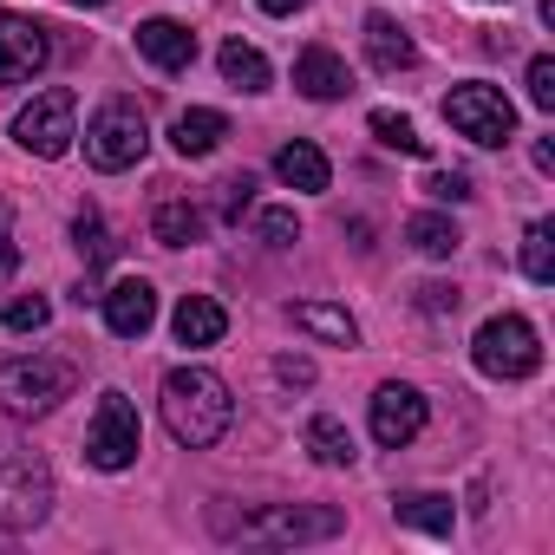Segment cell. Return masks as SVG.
<instances>
[{
	"label": "cell",
	"instance_id": "cell-27",
	"mask_svg": "<svg viewBox=\"0 0 555 555\" xmlns=\"http://www.w3.org/2000/svg\"><path fill=\"white\" fill-rule=\"evenodd\" d=\"M0 321H8V334H40L53 321V301L47 295H21V301H8V314H0Z\"/></svg>",
	"mask_w": 555,
	"mask_h": 555
},
{
	"label": "cell",
	"instance_id": "cell-21",
	"mask_svg": "<svg viewBox=\"0 0 555 555\" xmlns=\"http://www.w3.org/2000/svg\"><path fill=\"white\" fill-rule=\"evenodd\" d=\"M151 235H157L164 248H190V242L203 235V209H196V203H183V196H170V203H157Z\"/></svg>",
	"mask_w": 555,
	"mask_h": 555
},
{
	"label": "cell",
	"instance_id": "cell-26",
	"mask_svg": "<svg viewBox=\"0 0 555 555\" xmlns=\"http://www.w3.org/2000/svg\"><path fill=\"white\" fill-rule=\"evenodd\" d=\"M373 138H379L386 151H405V157H425V138H418V125H412L405 112H373Z\"/></svg>",
	"mask_w": 555,
	"mask_h": 555
},
{
	"label": "cell",
	"instance_id": "cell-35",
	"mask_svg": "<svg viewBox=\"0 0 555 555\" xmlns=\"http://www.w3.org/2000/svg\"><path fill=\"white\" fill-rule=\"evenodd\" d=\"M274 379H282V386H314V360L282 353V360H274Z\"/></svg>",
	"mask_w": 555,
	"mask_h": 555
},
{
	"label": "cell",
	"instance_id": "cell-16",
	"mask_svg": "<svg viewBox=\"0 0 555 555\" xmlns=\"http://www.w3.org/2000/svg\"><path fill=\"white\" fill-rule=\"evenodd\" d=\"M170 334H177L183 347H216V340L229 334V314H222V301H209V295H183L177 314H170Z\"/></svg>",
	"mask_w": 555,
	"mask_h": 555
},
{
	"label": "cell",
	"instance_id": "cell-19",
	"mask_svg": "<svg viewBox=\"0 0 555 555\" xmlns=\"http://www.w3.org/2000/svg\"><path fill=\"white\" fill-rule=\"evenodd\" d=\"M274 177H282L288 190H327L334 183L321 144H282V151H274Z\"/></svg>",
	"mask_w": 555,
	"mask_h": 555
},
{
	"label": "cell",
	"instance_id": "cell-23",
	"mask_svg": "<svg viewBox=\"0 0 555 555\" xmlns=\"http://www.w3.org/2000/svg\"><path fill=\"white\" fill-rule=\"evenodd\" d=\"M405 242H412L418 255L444 261V255H457V242H464V235H457V222H451V216H412V222H405Z\"/></svg>",
	"mask_w": 555,
	"mask_h": 555
},
{
	"label": "cell",
	"instance_id": "cell-34",
	"mask_svg": "<svg viewBox=\"0 0 555 555\" xmlns=\"http://www.w3.org/2000/svg\"><path fill=\"white\" fill-rule=\"evenodd\" d=\"M457 301H464V295H457L451 282H425V288H418V314H457Z\"/></svg>",
	"mask_w": 555,
	"mask_h": 555
},
{
	"label": "cell",
	"instance_id": "cell-3",
	"mask_svg": "<svg viewBox=\"0 0 555 555\" xmlns=\"http://www.w3.org/2000/svg\"><path fill=\"white\" fill-rule=\"evenodd\" d=\"M53 516V470L34 444H21L14 431H0V529L27 535Z\"/></svg>",
	"mask_w": 555,
	"mask_h": 555
},
{
	"label": "cell",
	"instance_id": "cell-30",
	"mask_svg": "<svg viewBox=\"0 0 555 555\" xmlns=\"http://www.w3.org/2000/svg\"><path fill=\"white\" fill-rule=\"evenodd\" d=\"M216 209H222V222H242V216L255 209V177L242 170V177H229V183H216Z\"/></svg>",
	"mask_w": 555,
	"mask_h": 555
},
{
	"label": "cell",
	"instance_id": "cell-10",
	"mask_svg": "<svg viewBox=\"0 0 555 555\" xmlns=\"http://www.w3.org/2000/svg\"><path fill=\"white\" fill-rule=\"evenodd\" d=\"M47 60H53L47 27L0 8V92H8V86H27L34 73H47Z\"/></svg>",
	"mask_w": 555,
	"mask_h": 555
},
{
	"label": "cell",
	"instance_id": "cell-29",
	"mask_svg": "<svg viewBox=\"0 0 555 555\" xmlns=\"http://www.w3.org/2000/svg\"><path fill=\"white\" fill-rule=\"evenodd\" d=\"M522 274L529 282H555V255H548V222H535L522 235Z\"/></svg>",
	"mask_w": 555,
	"mask_h": 555
},
{
	"label": "cell",
	"instance_id": "cell-15",
	"mask_svg": "<svg viewBox=\"0 0 555 555\" xmlns=\"http://www.w3.org/2000/svg\"><path fill=\"white\" fill-rule=\"evenodd\" d=\"M366 60H373V73H412L418 47L392 14H366Z\"/></svg>",
	"mask_w": 555,
	"mask_h": 555
},
{
	"label": "cell",
	"instance_id": "cell-17",
	"mask_svg": "<svg viewBox=\"0 0 555 555\" xmlns=\"http://www.w3.org/2000/svg\"><path fill=\"white\" fill-rule=\"evenodd\" d=\"M222 138H229V118H222V112H209V105H190V112H177V125H170L177 157H209Z\"/></svg>",
	"mask_w": 555,
	"mask_h": 555
},
{
	"label": "cell",
	"instance_id": "cell-11",
	"mask_svg": "<svg viewBox=\"0 0 555 555\" xmlns=\"http://www.w3.org/2000/svg\"><path fill=\"white\" fill-rule=\"evenodd\" d=\"M425 418H431V405H425V392L418 386H379L373 392V438L386 444V451H399V444H412L418 431H425Z\"/></svg>",
	"mask_w": 555,
	"mask_h": 555
},
{
	"label": "cell",
	"instance_id": "cell-33",
	"mask_svg": "<svg viewBox=\"0 0 555 555\" xmlns=\"http://www.w3.org/2000/svg\"><path fill=\"white\" fill-rule=\"evenodd\" d=\"M14 268H21V242H14V209L0 203V282H14Z\"/></svg>",
	"mask_w": 555,
	"mask_h": 555
},
{
	"label": "cell",
	"instance_id": "cell-7",
	"mask_svg": "<svg viewBox=\"0 0 555 555\" xmlns=\"http://www.w3.org/2000/svg\"><path fill=\"white\" fill-rule=\"evenodd\" d=\"M470 360L490 379H529L542 366V340H535V327L522 314H490L477 327V340H470Z\"/></svg>",
	"mask_w": 555,
	"mask_h": 555
},
{
	"label": "cell",
	"instance_id": "cell-2",
	"mask_svg": "<svg viewBox=\"0 0 555 555\" xmlns=\"http://www.w3.org/2000/svg\"><path fill=\"white\" fill-rule=\"evenodd\" d=\"M229 418H235V399H229V386H222L209 366H177V373L164 379V425H170L177 444L209 451V444L229 431Z\"/></svg>",
	"mask_w": 555,
	"mask_h": 555
},
{
	"label": "cell",
	"instance_id": "cell-25",
	"mask_svg": "<svg viewBox=\"0 0 555 555\" xmlns=\"http://www.w3.org/2000/svg\"><path fill=\"white\" fill-rule=\"evenodd\" d=\"M73 242H79V255H86V268H105L112 255H118V242H112V229H105V216L86 203L79 216H73Z\"/></svg>",
	"mask_w": 555,
	"mask_h": 555
},
{
	"label": "cell",
	"instance_id": "cell-22",
	"mask_svg": "<svg viewBox=\"0 0 555 555\" xmlns=\"http://www.w3.org/2000/svg\"><path fill=\"white\" fill-rule=\"evenodd\" d=\"M216 66H222V79H229L235 92H268V79H274L268 60H261L255 47H242V40H229V47L216 53Z\"/></svg>",
	"mask_w": 555,
	"mask_h": 555
},
{
	"label": "cell",
	"instance_id": "cell-32",
	"mask_svg": "<svg viewBox=\"0 0 555 555\" xmlns=\"http://www.w3.org/2000/svg\"><path fill=\"white\" fill-rule=\"evenodd\" d=\"M425 196H438V203H470V177H464V170H431V177H425Z\"/></svg>",
	"mask_w": 555,
	"mask_h": 555
},
{
	"label": "cell",
	"instance_id": "cell-13",
	"mask_svg": "<svg viewBox=\"0 0 555 555\" xmlns=\"http://www.w3.org/2000/svg\"><path fill=\"white\" fill-rule=\"evenodd\" d=\"M295 86H301L314 105H334V99L353 92V73H347V60H340L334 47H308V53L295 60Z\"/></svg>",
	"mask_w": 555,
	"mask_h": 555
},
{
	"label": "cell",
	"instance_id": "cell-28",
	"mask_svg": "<svg viewBox=\"0 0 555 555\" xmlns=\"http://www.w3.org/2000/svg\"><path fill=\"white\" fill-rule=\"evenodd\" d=\"M255 235H261L268 248H295V242H301V216H295V209H261V216H255Z\"/></svg>",
	"mask_w": 555,
	"mask_h": 555
},
{
	"label": "cell",
	"instance_id": "cell-18",
	"mask_svg": "<svg viewBox=\"0 0 555 555\" xmlns=\"http://www.w3.org/2000/svg\"><path fill=\"white\" fill-rule=\"evenodd\" d=\"M392 516L405 529H425V535H451V522H457L451 496H438V490H399L392 496Z\"/></svg>",
	"mask_w": 555,
	"mask_h": 555
},
{
	"label": "cell",
	"instance_id": "cell-31",
	"mask_svg": "<svg viewBox=\"0 0 555 555\" xmlns=\"http://www.w3.org/2000/svg\"><path fill=\"white\" fill-rule=\"evenodd\" d=\"M529 105H535V112H555V60H548V53L529 60Z\"/></svg>",
	"mask_w": 555,
	"mask_h": 555
},
{
	"label": "cell",
	"instance_id": "cell-5",
	"mask_svg": "<svg viewBox=\"0 0 555 555\" xmlns=\"http://www.w3.org/2000/svg\"><path fill=\"white\" fill-rule=\"evenodd\" d=\"M151 151V118L138 99H105L86 125V164L92 170H131Z\"/></svg>",
	"mask_w": 555,
	"mask_h": 555
},
{
	"label": "cell",
	"instance_id": "cell-20",
	"mask_svg": "<svg viewBox=\"0 0 555 555\" xmlns=\"http://www.w3.org/2000/svg\"><path fill=\"white\" fill-rule=\"evenodd\" d=\"M295 327L314 334V340H327V347H353L360 340V321L347 308H334V301H301L295 308Z\"/></svg>",
	"mask_w": 555,
	"mask_h": 555
},
{
	"label": "cell",
	"instance_id": "cell-9",
	"mask_svg": "<svg viewBox=\"0 0 555 555\" xmlns=\"http://www.w3.org/2000/svg\"><path fill=\"white\" fill-rule=\"evenodd\" d=\"M73 118H79V99L66 92V86H47L34 105H21V118H14V138H21V151L27 157H66L73 151Z\"/></svg>",
	"mask_w": 555,
	"mask_h": 555
},
{
	"label": "cell",
	"instance_id": "cell-12",
	"mask_svg": "<svg viewBox=\"0 0 555 555\" xmlns=\"http://www.w3.org/2000/svg\"><path fill=\"white\" fill-rule=\"evenodd\" d=\"M99 308H105V327H112L118 340H144L151 321H157V288L138 274V282H118L112 295H99Z\"/></svg>",
	"mask_w": 555,
	"mask_h": 555
},
{
	"label": "cell",
	"instance_id": "cell-8",
	"mask_svg": "<svg viewBox=\"0 0 555 555\" xmlns=\"http://www.w3.org/2000/svg\"><path fill=\"white\" fill-rule=\"evenodd\" d=\"M144 451V425H138V405L125 392H99V412H92V431H86V457L99 470H131Z\"/></svg>",
	"mask_w": 555,
	"mask_h": 555
},
{
	"label": "cell",
	"instance_id": "cell-6",
	"mask_svg": "<svg viewBox=\"0 0 555 555\" xmlns=\"http://www.w3.org/2000/svg\"><path fill=\"white\" fill-rule=\"evenodd\" d=\"M444 125H451L457 138H470V144L496 151V144L516 138V105H509L496 86L470 79V86H451V92H444Z\"/></svg>",
	"mask_w": 555,
	"mask_h": 555
},
{
	"label": "cell",
	"instance_id": "cell-1",
	"mask_svg": "<svg viewBox=\"0 0 555 555\" xmlns=\"http://www.w3.org/2000/svg\"><path fill=\"white\" fill-rule=\"evenodd\" d=\"M209 529L229 535V542H282V548H295V542H334L347 529V516L334 503H268V509H229V503H216Z\"/></svg>",
	"mask_w": 555,
	"mask_h": 555
},
{
	"label": "cell",
	"instance_id": "cell-24",
	"mask_svg": "<svg viewBox=\"0 0 555 555\" xmlns=\"http://www.w3.org/2000/svg\"><path fill=\"white\" fill-rule=\"evenodd\" d=\"M308 451L321 457V464H334V470H347L360 451H353V431L340 425V418H308Z\"/></svg>",
	"mask_w": 555,
	"mask_h": 555
},
{
	"label": "cell",
	"instance_id": "cell-4",
	"mask_svg": "<svg viewBox=\"0 0 555 555\" xmlns=\"http://www.w3.org/2000/svg\"><path fill=\"white\" fill-rule=\"evenodd\" d=\"M79 386V366L73 360H53V353H21V360H0V405L14 418H47L73 399Z\"/></svg>",
	"mask_w": 555,
	"mask_h": 555
},
{
	"label": "cell",
	"instance_id": "cell-36",
	"mask_svg": "<svg viewBox=\"0 0 555 555\" xmlns=\"http://www.w3.org/2000/svg\"><path fill=\"white\" fill-rule=\"evenodd\" d=\"M261 14H295V8H308V0H255Z\"/></svg>",
	"mask_w": 555,
	"mask_h": 555
},
{
	"label": "cell",
	"instance_id": "cell-37",
	"mask_svg": "<svg viewBox=\"0 0 555 555\" xmlns=\"http://www.w3.org/2000/svg\"><path fill=\"white\" fill-rule=\"evenodd\" d=\"M73 8H105V0H73Z\"/></svg>",
	"mask_w": 555,
	"mask_h": 555
},
{
	"label": "cell",
	"instance_id": "cell-14",
	"mask_svg": "<svg viewBox=\"0 0 555 555\" xmlns=\"http://www.w3.org/2000/svg\"><path fill=\"white\" fill-rule=\"evenodd\" d=\"M138 53H144L157 73H183V66L196 60V34H190L183 21H164V14H157V21L138 27Z\"/></svg>",
	"mask_w": 555,
	"mask_h": 555
}]
</instances>
